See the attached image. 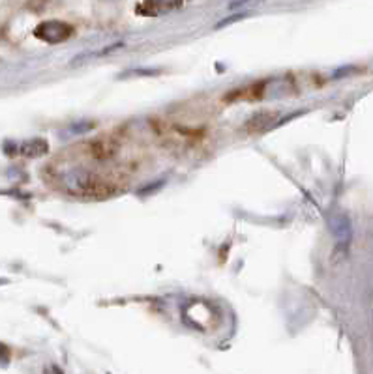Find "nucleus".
Returning <instances> with one entry per match:
<instances>
[{
  "label": "nucleus",
  "instance_id": "nucleus-1",
  "mask_svg": "<svg viewBox=\"0 0 373 374\" xmlns=\"http://www.w3.org/2000/svg\"><path fill=\"white\" fill-rule=\"evenodd\" d=\"M72 34V28L68 25L58 21H51V23H43L36 28V36L45 40V42H62L66 38Z\"/></svg>",
  "mask_w": 373,
  "mask_h": 374
},
{
  "label": "nucleus",
  "instance_id": "nucleus-2",
  "mask_svg": "<svg viewBox=\"0 0 373 374\" xmlns=\"http://www.w3.org/2000/svg\"><path fill=\"white\" fill-rule=\"evenodd\" d=\"M263 2L265 0H235V2L229 4V8H231V10H240V8H247V6H250V8H255V6L263 4Z\"/></svg>",
  "mask_w": 373,
  "mask_h": 374
},
{
  "label": "nucleus",
  "instance_id": "nucleus-3",
  "mask_svg": "<svg viewBox=\"0 0 373 374\" xmlns=\"http://www.w3.org/2000/svg\"><path fill=\"white\" fill-rule=\"evenodd\" d=\"M242 17H244V13H238V16L229 17V19H226V21L218 23V25H216V28H223V26H227V25H229V23H233V21H240Z\"/></svg>",
  "mask_w": 373,
  "mask_h": 374
}]
</instances>
